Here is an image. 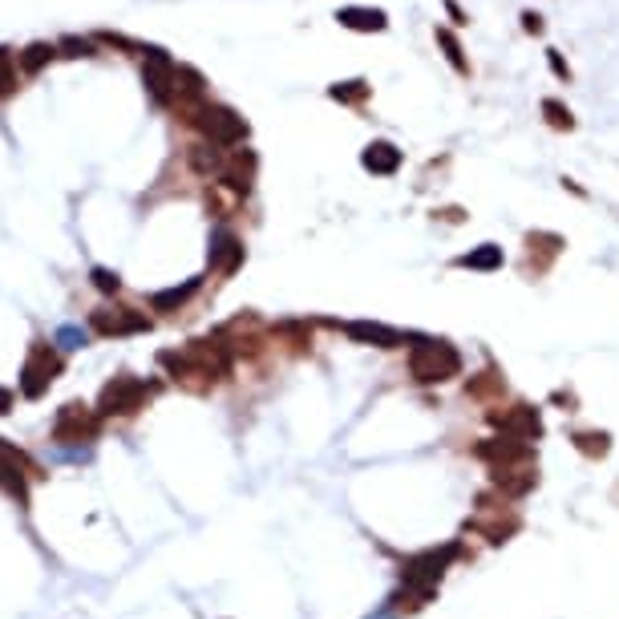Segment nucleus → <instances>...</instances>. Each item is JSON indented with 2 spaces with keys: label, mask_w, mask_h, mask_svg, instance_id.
<instances>
[{
  "label": "nucleus",
  "mask_w": 619,
  "mask_h": 619,
  "mask_svg": "<svg viewBox=\"0 0 619 619\" xmlns=\"http://www.w3.org/2000/svg\"><path fill=\"white\" fill-rule=\"evenodd\" d=\"M13 409V389H0V417Z\"/></svg>",
  "instance_id": "obj_31"
},
{
  "label": "nucleus",
  "mask_w": 619,
  "mask_h": 619,
  "mask_svg": "<svg viewBox=\"0 0 619 619\" xmlns=\"http://www.w3.org/2000/svg\"><path fill=\"white\" fill-rule=\"evenodd\" d=\"M206 259H211L215 271H223V276H231L239 264H243V243L236 236H227V231H215L211 236V251H206Z\"/></svg>",
  "instance_id": "obj_12"
},
{
  "label": "nucleus",
  "mask_w": 619,
  "mask_h": 619,
  "mask_svg": "<svg viewBox=\"0 0 619 619\" xmlns=\"http://www.w3.org/2000/svg\"><path fill=\"white\" fill-rule=\"evenodd\" d=\"M344 332H349L352 341H361V344H377V349H397V344H405V336H401L397 328L369 324V320H352V324H344Z\"/></svg>",
  "instance_id": "obj_14"
},
{
  "label": "nucleus",
  "mask_w": 619,
  "mask_h": 619,
  "mask_svg": "<svg viewBox=\"0 0 619 619\" xmlns=\"http://www.w3.org/2000/svg\"><path fill=\"white\" fill-rule=\"evenodd\" d=\"M93 288H98V292H118L121 288V279H118V271H110V268H93Z\"/></svg>",
  "instance_id": "obj_25"
},
{
  "label": "nucleus",
  "mask_w": 619,
  "mask_h": 619,
  "mask_svg": "<svg viewBox=\"0 0 619 619\" xmlns=\"http://www.w3.org/2000/svg\"><path fill=\"white\" fill-rule=\"evenodd\" d=\"M575 446L583 454H607V434H575Z\"/></svg>",
  "instance_id": "obj_26"
},
{
  "label": "nucleus",
  "mask_w": 619,
  "mask_h": 619,
  "mask_svg": "<svg viewBox=\"0 0 619 619\" xmlns=\"http://www.w3.org/2000/svg\"><path fill=\"white\" fill-rule=\"evenodd\" d=\"M494 486H498L502 494H527L530 486H534V470H530V466H522V470L498 466V470H494Z\"/></svg>",
  "instance_id": "obj_18"
},
{
  "label": "nucleus",
  "mask_w": 619,
  "mask_h": 619,
  "mask_svg": "<svg viewBox=\"0 0 619 619\" xmlns=\"http://www.w3.org/2000/svg\"><path fill=\"white\" fill-rule=\"evenodd\" d=\"M191 166L199 174H219L223 171V154L219 150H211V146H194L191 150Z\"/></svg>",
  "instance_id": "obj_20"
},
{
  "label": "nucleus",
  "mask_w": 619,
  "mask_h": 619,
  "mask_svg": "<svg viewBox=\"0 0 619 619\" xmlns=\"http://www.w3.org/2000/svg\"><path fill=\"white\" fill-rule=\"evenodd\" d=\"M158 393V384H146L134 372H118L114 381H106L98 397V417H134L138 409H146V401Z\"/></svg>",
  "instance_id": "obj_3"
},
{
  "label": "nucleus",
  "mask_w": 619,
  "mask_h": 619,
  "mask_svg": "<svg viewBox=\"0 0 619 619\" xmlns=\"http://www.w3.org/2000/svg\"><path fill=\"white\" fill-rule=\"evenodd\" d=\"M462 372V352L446 341H421L409 349V377L417 384H442Z\"/></svg>",
  "instance_id": "obj_2"
},
{
  "label": "nucleus",
  "mask_w": 619,
  "mask_h": 619,
  "mask_svg": "<svg viewBox=\"0 0 619 619\" xmlns=\"http://www.w3.org/2000/svg\"><path fill=\"white\" fill-rule=\"evenodd\" d=\"M29 477H45L37 470V462L25 449H16L13 442L0 437V494L13 498L16 506H29Z\"/></svg>",
  "instance_id": "obj_5"
},
{
  "label": "nucleus",
  "mask_w": 619,
  "mask_h": 619,
  "mask_svg": "<svg viewBox=\"0 0 619 619\" xmlns=\"http://www.w3.org/2000/svg\"><path fill=\"white\" fill-rule=\"evenodd\" d=\"M53 53H58V49H53V45H29V49H25V58H21V65H25V69H29V73H37L45 61L53 58Z\"/></svg>",
  "instance_id": "obj_24"
},
{
  "label": "nucleus",
  "mask_w": 619,
  "mask_h": 619,
  "mask_svg": "<svg viewBox=\"0 0 619 619\" xmlns=\"http://www.w3.org/2000/svg\"><path fill=\"white\" fill-rule=\"evenodd\" d=\"M361 163H364V171H372V174H393L401 166V150L393 142H369Z\"/></svg>",
  "instance_id": "obj_16"
},
{
  "label": "nucleus",
  "mask_w": 619,
  "mask_h": 619,
  "mask_svg": "<svg viewBox=\"0 0 619 619\" xmlns=\"http://www.w3.org/2000/svg\"><path fill=\"white\" fill-rule=\"evenodd\" d=\"M457 268H474V271H494V268H502V247H498V243H482L477 251H466V256H457Z\"/></svg>",
  "instance_id": "obj_19"
},
{
  "label": "nucleus",
  "mask_w": 619,
  "mask_h": 619,
  "mask_svg": "<svg viewBox=\"0 0 619 619\" xmlns=\"http://www.w3.org/2000/svg\"><path fill=\"white\" fill-rule=\"evenodd\" d=\"M474 454L482 457V462H494V470L498 466H510V462H522V457H530V446L519 442V437H490V442L474 446Z\"/></svg>",
  "instance_id": "obj_11"
},
{
  "label": "nucleus",
  "mask_w": 619,
  "mask_h": 619,
  "mask_svg": "<svg viewBox=\"0 0 619 619\" xmlns=\"http://www.w3.org/2000/svg\"><path fill=\"white\" fill-rule=\"evenodd\" d=\"M65 372V356L53 349V344H45V341H37L29 356H25V364H21V377H16V384H21V397H29V401H41L45 393H49V384L58 381Z\"/></svg>",
  "instance_id": "obj_4"
},
{
  "label": "nucleus",
  "mask_w": 619,
  "mask_h": 619,
  "mask_svg": "<svg viewBox=\"0 0 619 619\" xmlns=\"http://www.w3.org/2000/svg\"><path fill=\"white\" fill-rule=\"evenodd\" d=\"M194 121H199V130L206 138H211L215 146H236L247 138V121H243L236 110H227V106H199L194 110Z\"/></svg>",
  "instance_id": "obj_9"
},
{
  "label": "nucleus",
  "mask_w": 619,
  "mask_h": 619,
  "mask_svg": "<svg viewBox=\"0 0 619 619\" xmlns=\"http://www.w3.org/2000/svg\"><path fill=\"white\" fill-rule=\"evenodd\" d=\"M89 328L98 336H142L150 332V316L138 312V308H126V304H106L89 316Z\"/></svg>",
  "instance_id": "obj_8"
},
{
  "label": "nucleus",
  "mask_w": 619,
  "mask_h": 619,
  "mask_svg": "<svg viewBox=\"0 0 619 619\" xmlns=\"http://www.w3.org/2000/svg\"><path fill=\"white\" fill-rule=\"evenodd\" d=\"M494 425H502L506 437H519V442H534L542 434V421H539V409L530 405H514L510 413H490Z\"/></svg>",
  "instance_id": "obj_10"
},
{
  "label": "nucleus",
  "mask_w": 619,
  "mask_h": 619,
  "mask_svg": "<svg viewBox=\"0 0 619 619\" xmlns=\"http://www.w3.org/2000/svg\"><path fill=\"white\" fill-rule=\"evenodd\" d=\"M454 555H457L454 542H449V547H442V551H421V555H413L405 567H401V575H405V587H409V591H434L437 583H442L446 567L454 562Z\"/></svg>",
  "instance_id": "obj_7"
},
{
  "label": "nucleus",
  "mask_w": 619,
  "mask_h": 619,
  "mask_svg": "<svg viewBox=\"0 0 619 619\" xmlns=\"http://www.w3.org/2000/svg\"><path fill=\"white\" fill-rule=\"evenodd\" d=\"M542 114H547V121H551L555 130H575V114H571V110L562 106L559 98H547V101H542Z\"/></svg>",
  "instance_id": "obj_22"
},
{
  "label": "nucleus",
  "mask_w": 619,
  "mask_h": 619,
  "mask_svg": "<svg viewBox=\"0 0 619 619\" xmlns=\"http://www.w3.org/2000/svg\"><path fill=\"white\" fill-rule=\"evenodd\" d=\"M336 21H341L344 29H352V33H384L389 29V21H384L381 8H341Z\"/></svg>",
  "instance_id": "obj_15"
},
{
  "label": "nucleus",
  "mask_w": 619,
  "mask_h": 619,
  "mask_svg": "<svg viewBox=\"0 0 619 619\" xmlns=\"http://www.w3.org/2000/svg\"><path fill=\"white\" fill-rule=\"evenodd\" d=\"M547 61H551V69H555V78H559V81H571V65L562 61V53H559V49H547Z\"/></svg>",
  "instance_id": "obj_29"
},
{
  "label": "nucleus",
  "mask_w": 619,
  "mask_h": 619,
  "mask_svg": "<svg viewBox=\"0 0 619 619\" xmlns=\"http://www.w3.org/2000/svg\"><path fill=\"white\" fill-rule=\"evenodd\" d=\"M13 58H8V53L5 49H0V93H8V89H13Z\"/></svg>",
  "instance_id": "obj_27"
},
{
  "label": "nucleus",
  "mask_w": 619,
  "mask_h": 619,
  "mask_svg": "<svg viewBox=\"0 0 619 619\" xmlns=\"http://www.w3.org/2000/svg\"><path fill=\"white\" fill-rule=\"evenodd\" d=\"M437 45L446 49V58H449V65H454L457 73H470V61H466V53H462V45H457L454 33H449V29H437Z\"/></svg>",
  "instance_id": "obj_21"
},
{
  "label": "nucleus",
  "mask_w": 619,
  "mask_h": 619,
  "mask_svg": "<svg viewBox=\"0 0 619 619\" xmlns=\"http://www.w3.org/2000/svg\"><path fill=\"white\" fill-rule=\"evenodd\" d=\"M251 174H256V154L251 150H239V154H231L227 163H223L219 178L231 186L236 194H247L251 191Z\"/></svg>",
  "instance_id": "obj_13"
},
{
  "label": "nucleus",
  "mask_w": 619,
  "mask_h": 619,
  "mask_svg": "<svg viewBox=\"0 0 619 619\" xmlns=\"http://www.w3.org/2000/svg\"><path fill=\"white\" fill-rule=\"evenodd\" d=\"M522 29H527V33H534V37L542 33V16L534 13V8H527V13H522Z\"/></svg>",
  "instance_id": "obj_30"
},
{
  "label": "nucleus",
  "mask_w": 619,
  "mask_h": 619,
  "mask_svg": "<svg viewBox=\"0 0 619 619\" xmlns=\"http://www.w3.org/2000/svg\"><path fill=\"white\" fill-rule=\"evenodd\" d=\"M328 98H336V101H364L369 98V81H336L332 89H328Z\"/></svg>",
  "instance_id": "obj_23"
},
{
  "label": "nucleus",
  "mask_w": 619,
  "mask_h": 619,
  "mask_svg": "<svg viewBox=\"0 0 619 619\" xmlns=\"http://www.w3.org/2000/svg\"><path fill=\"white\" fill-rule=\"evenodd\" d=\"M199 284H203V279H186L183 288H166V292H154V296H150V308H154V312H174V308H183L186 299L199 292Z\"/></svg>",
  "instance_id": "obj_17"
},
{
  "label": "nucleus",
  "mask_w": 619,
  "mask_h": 619,
  "mask_svg": "<svg viewBox=\"0 0 619 619\" xmlns=\"http://www.w3.org/2000/svg\"><path fill=\"white\" fill-rule=\"evenodd\" d=\"M158 364L166 369V377L186 384V389H211L231 372V349L215 336V341H191L186 349H166L158 352Z\"/></svg>",
  "instance_id": "obj_1"
},
{
  "label": "nucleus",
  "mask_w": 619,
  "mask_h": 619,
  "mask_svg": "<svg viewBox=\"0 0 619 619\" xmlns=\"http://www.w3.org/2000/svg\"><path fill=\"white\" fill-rule=\"evenodd\" d=\"M98 434H101L98 409L81 405V401L61 405L58 417H53V442H58V446H81V442H93Z\"/></svg>",
  "instance_id": "obj_6"
},
{
  "label": "nucleus",
  "mask_w": 619,
  "mask_h": 619,
  "mask_svg": "<svg viewBox=\"0 0 619 619\" xmlns=\"http://www.w3.org/2000/svg\"><path fill=\"white\" fill-rule=\"evenodd\" d=\"M58 344H65V349H81V344H86V332H81V328H61Z\"/></svg>",
  "instance_id": "obj_28"
}]
</instances>
